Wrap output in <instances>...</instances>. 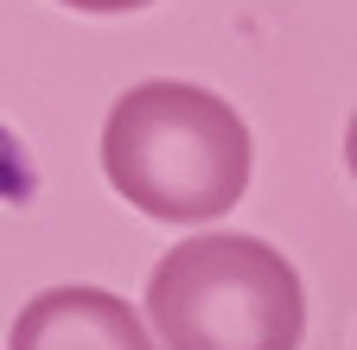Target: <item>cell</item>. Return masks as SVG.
<instances>
[{
	"label": "cell",
	"instance_id": "obj_1",
	"mask_svg": "<svg viewBox=\"0 0 357 350\" xmlns=\"http://www.w3.org/2000/svg\"><path fill=\"white\" fill-rule=\"evenodd\" d=\"M102 172L153 223H217L249 191V121L204 83H128L102 121Z\"/></svg>",
	"mask_w": 357,
	"mask_h": 350
},
{
	"label": "cell",
	"instance_id": "obj_2",
	"mask_svg": "<svg viewBox=\"0 0 357 350\" xmlns=\"http://www.w3.org/2000/svg\"><path fill=\"white\" fill-rule=\"evenodd\" d=\"M147 331L160 350H300V268L261 236H178L147 274Z\"/></svg>",
	"mask_w": 357,
	"mask_h": 350
},
{
	"label": "cell",
	"instance_id": "obj_3",
	"mask_svg": "<svg viewBox=\"0 0 357 350\" xmlns=\"http://www.w3.org/2000/svg\"><path fill=\"white\" fill-rule=\"evenodd\" d=\"M7 350H160V344L121 293L70 280V287H45L20 305Z\"/></svg>",
	"mask_w": 357,
	"mask_h": 350
},
{
	"label": "cell",
	"instance_id": "obj_4",
	"mask_svg": "<svg viewBox=\"0 0 357 350\" xmlns=\"http://www.w3.org/2000/svg\"><path fill=\"white\" fill-rule=\"evenodd\" d=\"M58 7H77V13H141L153 0H58Z\"/></svg>",
	"mask_w": 357,
	"mask_h": 350
}]
</instances>
